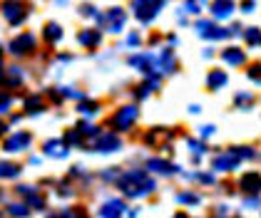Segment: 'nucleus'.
Segmentation results:
<instances>
[{"label":"nucleus","instance_id":"4be33fe9","mask_svg":"<svg viewBox=\"0 0 261 218\" xmlns=\"http://www.w3.org/2000/svg\"><path fill=\"white\" fill-rule=\"evenodd\" d=\"M77 112H80V114H87V117H95V114L100 112V104H97V102H80Z\"/></svg>","mask_w":261,"mask_h":218},{"label":"nucleus","instance_id":"39448f33","mask_svg":"<svg viewBox=\"0 0 261 218\" xmlns=\"http://www.w3.org/2000/svg\"><path fill=\"white\" fill-rule=\"evenodd\" d=\"M129 65L135 67V70H140V72H147V75H157L160 72V65H157V57L152 55V52H140V55H132L129 57Z\"/></svg>","mask_w":261,"mask_h":218},{"label":"nucleus","instance_id":"412c9836","mask_svg":"<svg viewBox=\"0 0 261 218\" xmlns=\"http://www.w3.org/2000/svg\"><path fill=\"white\" fill-rule=\"evenodd\" d=\"M234 104H237L239 109H251V104H254V95H251V92H239V95L234 97Z\"/></svg>","mask_w":261,"mask_h":218},{"label":"nucleus","instance_id":"c756f323","mask_svg":"<svg viewBox=\"0 0 261 218\" xmlns=\"http://www.w3.org/2000/svg\"><path fill=\"white\" fill-rule=\"evenodd\" d=\"M18 174V166H10V164H0V176H15Z\"/></svg>","mask_w":261,"mask_h":218},{"label":"nucleus","instance_id":"dca6fc26","mask_svg":"<svg viewBox=\"0 0 261 218\" xmlns=\"http://www.w3.org/2000/svg\"><path fill=\"white\" fill-rule=\"evenodd\" d=\"M147 169H149V171H157V174H174V171H177V166H174V164L162 161V159H149Z\"/></svg>","mask_w":261,"mask_h":218},{"label":"nucleus","instance_id":"bb28decb","mask_svg":"<svg viewBox=\"0 0 261 218\" xmlns=\"http://www.w3.org/2000/svg\"><path fill=\"white\" fill-rule=\"evenodd\" d=\"M25 107H28V112H40V107H42L40 97H30L25 102Z\"/></svg>","mask_w":261,"mask_h":218},{"label":"nucleus","instance_id":"423d86ee","mask_svg":"<svg viewBox=\"0 0 261 218\" xmlns=\"http://www.w3.org/2000/svg\"><path fill=\"white\" fill-rule=\"evenodd\" d=\"M33 50H35V35H33V33H22V35L10 40V52L18 55V57L33 52Z\"/></svg>","mask_w":261,"mask_h":218},{"label":"nucleus","instance_id":"a878e982","mask_svg":"<svg viewBox=\"0 0 261 218\" xmlns=\"http://www.w3.org/2000/svg\"><path fill=\"white\" fill-rule=\"evenodd\" d=\"M80 15L82 18H95V15H97V8L90 5V3H85V5L80 8Z\"/></svg>","mask_w":261,"mask_h":218},{"label":"nucleus","instance_id":"f8f14e48","mask_svg":"<svg viewBox=\"0 0 261 218\" xmlns=\"http://www.w3.org/2000/svg\"><path fill=\"white\" fill-rule=\"evenodd\" d=\"M82 47H97L102 42V33L100 30H95V27H87V30H82L80 35H77Z\"/></svg>","mask_w":261,"mask_h":218},{"label":"nucleus","instance_id":"f3484780","mask_svg":"<svg viewBox=\"0 0 261 218\" xmlns=\"http://www.w3.org/2000/svg\"><path fill=\"white\" fill-rule=\"evenodd\" d=\"M226 82H229V77H226V72H224V70H212V72H209V77H206L209 89H221Z\"/></svg>","mask_w":261,"mask_h":218},{"label":"nucleus","instance_id":"1a4fd4ad","mask_svg":"<svg viewBox=\"0 0 261 218\" xmlns=\"http://www.w3.org/2000/svg\"><path fill=\"white\" fill-rule=\"evenodd\" d=\"M234 0H212V15L217 20H226V18H231V13H234Z\"/></svg>","mask_w":261,"mask_h":218},{"label":"nucleus","instance_id":"c85d7f7f","mask_svg":"<svg viewBox=\"0 0 261 218\" xmlns=\"http://www.w3.org/2000/svg\"><path fill=\"white\" fill-rule=\"evenodd\" d=\"M184 13L197 15V13H199V3H197V0H187V3H184Z\"/></svg>","mask_w":261,"mask_h":218},{"label":"nucleus","instance_id":"7c9ffc66","mask_svg":"<svg viewBox=\"0 0 261 218\" xmlns=\"http://www.w3.org/2000/svg\"><path fill=\"white\" fill-rule=\"evenodd\" d=\"M256 10V0H241V13H254Z\"/></svg>","mask_w":261,"mask_h":218},{"label":"nucleus","instance_id":"f257e3e1","mask_svg":"<svg viewBox=\"0 0 261 218\" xmlns=\"http://www.w3.org/2000/svg\"><path fill=\"white\" fill-rule=\"evenodd\" d=\"M120 189L127 194V196L140 198V196H147V194H152V191H154V181H152V178H147L144 171H129V174H124V176H122Z\"/></svg>","mask_w":261,"mask_h":218},{"label":"nucleus","instance_id":"2eb2a0df","mask_svg":"<svg viewBox=\"0 0 261 218\" xmlns=\"http://www.w3.org/2000/svg\"><path fill=\"white\" fill-rule=\"evenodd\" d=\"M28 144H30V134H25V132H20V134H15L13 139H8L5 149H8V151H22V149H25Z\"/></svg>","mask_w":261,"mask_h":218},{"label":"nucleus","instance_id":"7ed1b4c3","mask_svg":"<svg viewBox=\"0 0 261 218\" xmlns=\"http://www.w3.org/2000/svg\"><path fill=\"white\" fill-rule=\"evenodd\" d=\"M137 117H140V109L135 104H127V107H120L110 117V127H115L117 132H127V129H132V124L137 121Z\"/></svg>","mask_w":261,"mask_h":218},{"label":"nucleus","instance_id":"b1692460","mask_svg":"<svg viewBox=\"0 0 261 218\" xmlns=\"http://www.w3.org/2000/svg\"><path fill=\"white\" fill-rule=\"evenodd\" d=\"M45 151H47V154H55V157H65V154H67L60 141H47V144H45Z\"/></svg>","mask_w":261,"mask_h":218},{"label":"nucleus","instance_id":"6e6552de","mask_svg":"<svg viewBox=\"0 0 261 218\" xmlns=\"http://www.w3.org/2000/svg\"><path fill=\"white\" fill-rule=\"evenodd\" d=\"M239 154L231 149V151H226V154H221V157H217L214 161H212V166L214 169H219V171H234L237 166H239Z\"/></svg>","mask_w":261,"mask_h":218},{"label":"nucleus","instance_id":"0eeeda50","mask_svg":"<svg viewBox=\"0 0 261 218\" xmlns=\"http://www.w3.org/2000/svg\"><path fill=\"white\" fill-rule=\"evenodd\" d=\"M105 22H107V33L120 35L122 30H124V25H127V13H124L122 8H112V10H107Z\"/></svg>","mask_w":261,"mask_h":218},{"label":"nucleus","instance_id":"5701e85b","mask_svg":"<svg viewBox=\"0 0 261 218\" xmlns=\"http://www.w3.org/2000/svg\"><path fill=\"white\" fill-rule=\"evenodd\" d=\"M214 27H217V25H214L212 20H199V22H197V33H199V35H201L204 40L209 38V33H212Z\"/></svg>","mask_w":261,"mask_h":218},{"label":"nucleus","instance_id":"aec40b11","mask_svg":"<svg viewBox=\"0 0 261 218\" xmlns=\"http://www.w3.org/2000/svg\"><path fill=\"white\" fill-rule=\"evenodd\" d=\"M244 40H246L251 47H261V30L259 27H246V30H244Z\"/></svg>","mask_w":261,"mask_h":218},{"label":"nucleus","instance_id":"20e7f679","mask_svg":"<svg viewBox=\"0 0 261 218\" xmlns=\"http://www.w3.org/2000/svg\"><path fill=\"white\" fill-rule=\"evenodd\" d=\"M0 13H3V18L8 20L10 25H22L25 18H28V8H25V3L22 0H3V5H0Z\"/></svg>","mask_w":261,"mask_h":218},{"label":"nucleus","instance_id":"58836bf2","mask_svg":"<svg viewBox=\"0 0 261 218\" xmlns=\"http://www.w3.org/2000/svg\"><path fill=\"white\" fill-rule=\"evenodd\" d=\"M197 3H201V0H197Z\"/></svg>","mask_w":261,"mask_h":218},{"label":"nucleus","instance_id":"4468645a","mask_svg":"<svg viewBox=\"0 0 261 218\" xmlns=\"http://www.w3.org/2000/svg\"><path fill=\"white\" fill-rule=\"evenodd\" d=\"M122 211H124V203L115 198V201H107V203L102 206L100 216L102 218H122Z\"/></svg>","mask_w":261,"mask_h":218},{"label":"nucleus","instance_id":"cd10ccee","mask_svg":"<svg viewBox=\"0 0 261 218\" xmlns=\"http://www.w3.org/2000/svg\"><path fill=\"white\" fill-rule=\"evenodd\" d=\"M8 77H10V84H20V82H22L20 67H10V72H8Z\"/></svg>","mask_w":261,"mask_h":218},{"label":"nucleus","instance_id":"6ab92c4d","mask_svg":"<svg viewBox=\"0 0 261 218\" xmlns=\"http://www.w3.org/2000/svg\"><path fill=\"white\" fill-rule=\"evenodd\" d=\"M62 38V27L58 25V22H47L45 25V40L47 42H60Z\"/></svg>","mask_w":261,"mask_h":218},{"label":"nucleus","instance_id":"c9c22d12","mask_svg":"<svg viewBox=\"0 0 261 218\" xmlns=\"http://www.w3.org/2000/svg\"><path fill=\"white\" fill-rule=\"evenodd\" d=\"M127 45H129V47H137V45H140V35H137V33H132V35L127 38Z\"/></svg>","mask_w":261,"mask_h":218},{"label":"nucleus","instance_id":"9d476101","mask_svg":"<svg viewBox=\"0 0 261 218\" xmlns=\"http://www.w3.org/2000/svg\"><path fill=\"white\" fill-rule=\"evenodd\" d=\"M120 149V139L115 137L112 132L102 134L97 141H95V151H117Z\"/></svg>","mask_w":261,"mask_h":218},{"label":"nucleus","instance_id":"ea45409f","mask_svg":"<svg viewBox=\"0 0 261 218\" xmlns=\"http://www.w3.org/2000/svg\"><path fill=\"white\" fill-rule=\"evenodd\" d=\"M0 50H3V47H0Z\"/></svg>","mask_w":261,"mask_h":218},{"label":"nucleus","instance_id":"9b49d317","mask_svg":"<svg viewBox=\"0 0 261 218\" xmlns=\"http://www.w3.org/2000/svg\"><path fill=\"white\" fill-rule=\"evenodd\" d=\"M157 65H160V72L172 75V72L177 70V57H174V52H172V50H162V55L157 57Z\"/></svg>","mask_w":261,"mask_h":218},{"label":"nucleus","instance_id":"ddd939ff","mask_svg":"<svg viewBox=\"0 0 261 218\" xmlns=\"http://www.w3.org/2000/svg\"><path fill=\"white\" fill-rule=\"evenodd\" d=\"M221 59L226 62V65H231V67H239L246 62V55H244V50L239 47H226L224 52H221Z\"/></svg>","mask_w":261,"mask_h":218},{"label":"nucleus","instance_id":"4c0bfd02","mask_svg":"<svg viewBox=\"0 0 261 218\" xmlns=\"http://www.w3.org/2000/svg\"><path fill=\"white\" fill-rule=\"evenodd\" d=\"M174 218H187V216H184V213H177V216H174Z\"/></svg>","mask_w":261,"mask_h":218},{"label":"nucleus","instance_id":"473e14b6","mask_svg":"<svg viewBox=\"0 0 261 218\" xmlns=\"http://www.w3.org/2000/svg\"><path fill=\"white\" fill-rule=\"evenodd\" d=\"M189 149H192L197 157H199V154H204V144H199V141H192V139H189Z\"/></svg>","mask_w":261,"mask_h":218},{"label":"nucleus","instance_id":"f704fd0d","mask_svg":"<svg viewBox=\"0 0 261 218\" xmlns=\"http://www.w3.org/2000/svg\"><path fill=\"white\" fill-rule=\"evenodd\" d=\"M214 129H217L214 124H206V127H201V137H212V134H214Z\"/></svg>","mask_w":261,"mask_h":218},{"label":"nucleus","instance_id":"a211bd4d","mask_svg":"<svg viewBox=\"0 0 261 218\" xmlns=\"http://www.w3.org/2000/svg\"><path fill=\"white\" fill-rule=\"evenodd\" d=\"M241 189L249 191V194H259L261 191V176L259 174H246L241 178Z\"/></svg>","mask_w":261,"mask_h":218},{"label":"nucleus","instance_id":"2f4dec72","mask_svg":"<svg viewBox=\"0 0 261 218\" xmlns=\"http://www.w3.org/2000/svg\"><path fill=\"white\" fill-rule=\"evenodd\" d=\"M179 201L181 203H199V196L197 194H181Z\"/></svg>","mask_w":261,"mask_h":218},{"label":"nucleus","instance_id":"e433bc0d","mask_svg":"<svg viewBox=\"0 0 261 218\" xmlns=\"http://www.w3.org/2000/svg\"><path fill=\"white\" fill-rule=\"evenodd\" d=\"M3 132H5V124H3V121H0V134H3Z\"/></svg>","mask_w":261,"mask_h":218},{"label":"nucleus","instance_id":"72a5a7b5","mask_svg":"<svg viewBox=\"0 0 261 218\" xmlns=\"http://www.w3.org/2000/svg\"><path fill=\"white\" fill-rule=\"evenodd\" d=\"M80 134H97V127H92V124H80Z\"/></svg>","mask_w":261,"mask_h":218},{"label":"nucleus","instance_id":"393cba45","mask_svg":"<svg viewBox=\"0 0 261 218\" xmlns=\"http://www.w3.org/2000/svg\"><path fill=\"white\" fill-rule=\"evenodd\" d=\"M246 75H249V79H251V82H261V62L251 65V70H249Z\"/></svg>","mask_w":261,"mask_h":218},{"label":"nucleus","instance_id":"f03ea898","mask_svg":"<svg viewBox=\"0 0 261 218\" xmlns=\"http://www.w3.org/2000/svg\"><path fill=\"white\" fill-rule=\"evenodd\" d=\"M129 8H132V15L140 20L142 25H149L164 8V0H132Z\"/></svg>","mask_w":261,"mask_h":218}]
</instances>
